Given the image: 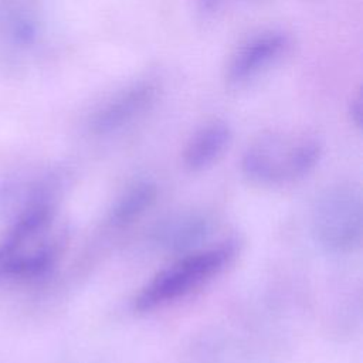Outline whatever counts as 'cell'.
Wrapping results in <instances>:
<instances>
[{
	"label": "cell",
	"instance_id": "5",
	"mask_svg": "<svg viewBox=\"0 0 363 363\" xmlns=\"http://www.w3.org/2000/svg\"><path fill=\"white\" fill-rule=\"evenodd\" d=\"M292 47L291 35L284 30H264L244 40L230 55L224 79L231 88H241L269 69Z\"/></svg>",
	"mask_w": 363,
	"mask_h": 363
},
{
	"label": "cell",
	"instance_id": "1",
	"mask_svg": "<svg viewBox=\"0 0 363 363\" xmlns=\"http://www.w3.org/2000/svg\"><path fill=\"white\" fill-rule=\"evenodd\" d=\"M55 216L52 194L34 193L0 240V279H35L54 268L64 242Z\"/></svg>",
	"mask_w": 363,
	"mask_h": 363
},
{
	"label": "cell",
	"instance_id": "6",
	"mask_svg": "<svg viewBox=\"0 0 363 363\" xmlns=\"http://www.w3.org/2000/svg\"><path fill=\"white\" fill-rule=\"evenodd\" d=\"M162 85L157 78H139L102 102L89 118V130L95 135L115 133L143 116L157 101Z\"/></svg>",
	"mask_w": 363,
	"mask_h": 363
},
{
	"label": "cell",
	"instance_id": "11",
	"mask_svg": "<svg viewBox=\"0 0 363 363\" xmlns=\"http://www.w3.org/2000/svg\"><path fill=\"white\" fill-rule=\"evenodd\" d=\"M347 113H349L350 122L356 128H360V123H362V95H360V92H357L352 96V99L349 102Z\"/></svg>",
	"mask_w": 363,
	"mask_h": 363
},
{
	"label": "cell",
	"instance_id": "8",
	"mask_svg": "<svg viewBox=\"0 0 363 363\" xmlns=\"http://www.w3.org/2000/svg\"><path fill=\"white\" fill-rule=\"evenodd\" d=\"M233 140L231 126L223 119H213L200 126L183 150L184 167L201 172L213 166L228 149Z\"/></svg>",
	"mask_w": 363,
	"mask_h": 363
},
{
	"label": "cell",
	"instance_id": "4",
	"mask_svg": "<svg viewBox=\"0 0 363 363\" xmlns=\"http://www.w3.org/2000/svg\"><path fill=\"white\" fill-rule=\"evenodd\" d=\"M362 193L352 183L325 189L312 207L316 241L332 252H349L360 245L363 231Z\"/></svg>",
	"mask_w": 363,
	"mask_h": 363
},
{
	"label": "cell",
	"instance_id": "9",
	"mask_svg": "<svg viewBox=\"0 0 363 363\" xmlns=\"http://www.w3.org/2000/svg\"><path fill=\"white\" fill-rule=\"evenodd\" d=\"M157 187L149 180H139L129 186L113 203L109 211V223L123 227L143 216L156 201Z\"/></svg>",
	"mask_w": 363,
	"mask_h": 363
},
{
	"label": "cell",
	"instance_id": "2",
	"mask_svg": "<svg viewBox=\"0 0 363 363\" xmlns=\"http://www.w3.org/2000/svg\"><path fill=\"white\" fill-rule=\"evenodd\" d=\"M322 156L320 142L308 135L267 132L241 157L242 174L258 186H281L308 176Z\"/></svg>",
	"mask_w": 363,
	"mask_h": 363
},
{
	"label": "cell",
	"instance_id": "7",
	"mask_svg": "<svg viewBox=\"0 0 363 363\" xmlns=\"http://www.w3.org/2000/svg\"><path fill=\"white\" fill-rule=\"evenodd\" d=\"M211 234V220L197 210H182L164 216L153 225L150 238L172 254H189L201 248Z\"/></svg>",
	"mask_w": 363,
	"mask_h": 363
},
{
	"label": "cell",
	"instance_id": "10",
	"mask_svg": "<svg viewBox=\"0 0 363 363\" xmlns=\"http://www.w3.org/2000/svg\"><path fill=\"white\" fill-rule=\"evenodd\" d=\"M38 21L24 7H6L0 10V34L10 47L30 48L38 38Z\"/></svg>",
	"mask_w": 363,
	"mask_h": 363
},
{
	"label": "cell",
	"instance_id": "12",
	"mask_svg": "<svg viewBox=\"0 0 363 363\" xmlns=\"http://www.w3.org/2000/svg\"><path fill=\"white\" fill-rule=\"evenodd\" d=\"M227 0H196V9L201 16H213Z\"/></svg>",
	"mask_w": 363,
	"mask_h": 363
},
{
	"label": "cell",
	"instance_id": "3",
	"mask_svg": "<svg viewBox=\"0 0 363 363\" xmlns=\"http://www.w3.org/2000/svg\"><path fill=\"white\" fill-rule=\"evenodd\" d=\"M237 251L235 241H225L183 254L139 291L133 299L135 311L149 312L189 295L221 274L234 261Z\"/></svg>",
	"mask_w": 363,
	"mask_h": 363
}]
</instances>
